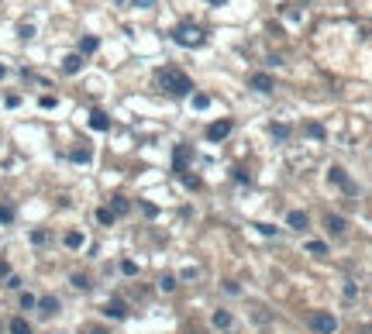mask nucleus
<instances>
[{
  "mask_svg": "<svg viewBox=\"0 0 372 334\" xmlns=\"http://www.w3.org/2000/svg\"><path fill=\"white\" fill-rule=\"evenodd\" d=\"M155 86L166 90V93H172V97H186V93H193V80L186 76L183 69H172V66H166V69L155 72Z\"/></svg>",
  "mask_w": 372,
  "mask_h": 334,
  "instance_id": "nucleus-1",
  "label": "nucleus"
},
{
  "mask_svg": "<svg viewBox=\"0 0 372 334\" xmlns=\"http://www.w3.org/2000/svg\"><path fill=\"white\" fill-rule=\"evenodd\" d=\"M172 38H176L179 45H186V49H200V45L207 42V38H203V31H200L197 24H179Z\"/></svg>",
  "mask_w": 372,
  "mask_h": 334,
  "instance_id": "nucleus-2",
  "label": "nucleus"
},
{
  "mask_svg": "<svg viewBox=\"0 0 372 334\" xmlns=\"http://www.w3.org/2000/svg\"><path fill=\"white\" fill-rule=\"evenodd\" d=\"M310 327L317 331V334H334V331H338V317H334V314H310Z\"/></svg>",
  "mask_w": 372,
  "mask_h": 334,
  "instance_id": "nucleus-3",
  "label": "nucleus"
},
{
  "mask_svg": "<svg viewBox=\"0 0 372 334\" xmlns=\"http://www.w3.org/2000/svg\"><path fill=\"white\" fill-rule=\"evenodd\" d=\"M231 128H235L231 117H220V121H214V124L207 128V138H210V141H224V138L231 134Z\"/></svg>",
  "mask_w": 372,
  "mask_h": 334,
  "instance_id": "nucleus-4",
  "label": "nucleus"
},
{
  "mask_svg": "<svg viewBox=\"0 0 372 334\" xmlns=\"http://www.w3.org/2000/svg\"><path fill=\"white\" fill-rule=\"evenodd\" d=\"M327 179L334 183V186H341L345 193H355V183L345 176V169H341V166H331V169H327Z\"/></svg>",
  "mask_w": 372,
  "mask_h": 334,
  "instance_id": "nucleus-5",
  "label": "nucleus"
},
{
  "mask_svg": "<svg viewBox=\"0 0 372 334\" xmlns=\"http://www.w3.org/2000/svg\"><path fill=\"white\" fill-rule=\"evenodd\" d=\"M248 86H252L255 93H272V90H276L272 76H266V72H252V76H248Z\"/></svg>",
  "mask_w": 372,
  "mask_h": 334,
  "instance_id": "nucleus-6",
  "label": "nucleus"
},
{
  "mask_svg": "<svg viewBox=\"0 0 372 334\" xmlns=\"http://www.w3.org/2000/svg\"><path fill=\"white\" fill-rule=\"evenodd\" d=\"M193 159V148L190 145H176V152H172V166H176V172L183 176L186 172V162Z\"/></svg>",
  "mask_w": 372,
  "mask_h": 334,
  "instance_id": "nucleus-7",
  "label": "nucleus"
},
{
  "mask_svg": "<svg viewBox=\"0 0 372 334\" xmlns=\"http://www.w3.org/2000/svg\"><path fill=\"white\" fill-rule=\"evenodd\" d=\"M307 224H310V217H307L304 210H289V214H286V228H293V231H307Z\"/></svg>",
  "mask_w": 372,
  "mask_h": 334,
  "instance_id": "nucleus-8",
  "label": "nucleus"
},
{
  "mask_svg": "<svg viewBox=\"0 0 372 334\" xmlns=\"http://www.w3.org/2000/svg\"><path fill=\"white\" fill-rule=\"evenodd\" d=\"M103 314L114 317V320H124V317H128V303H124V300H110V303L103 307Z\"/></svg>",
  "mask_w": 372,
  "mask_h": 334,
  "instance_id": "nucleus-9",
  "label": "nucleus"
},
{
  "mask_svg": "<svg viewBox=\"0 0 372 334\" xmlns=\"http://www.w3.org/2000/svg\"><path fill=\"white\" fill-rule=\"evenodd\" d=\"M345 228H348V220L341 214H327V231L331 234H345Z\"/></svg>",
  "mask_w": 372,
  "mask_h": 334,
  "instance_id": "nucleus-10",
  "label": "nucleus"
},
{
  "mask_svg": "<svg viewBox=\"0 0 372 334\" xmlns=\"http://www.w3.org/2000/svg\"><path fill=\"white\" fill-rule=\"evenodd\" d=\"M90 128L93 131H107L110 128V117L103 114V110H90Z\"/></svg>",
  "mask_w": 372,
  "mask_h": 334,
  "instance_id": "nucleus-11",
  "label": "nucleus"
},
{
  "mask_svg": "<svg viewBox=\"0 0 372 334\" xmlns=\"http://www.w3.org/2000/svg\"><path fill=\"white\" fill-rule=\"evenodd\" d=\"M80 69H83V55H66L62 59V72L72 76V72H80Z\"/></svg>",
  "mask_w": 372,
  "mask_h": 334,
  "instance_id": "nucleus-12",
  "label": "nucleus"
},
{
  "mask_svg": "<svg viewBox=\"0 0 372 334\" xmlns=\"http://www.w3.org/2000/svg\"><path fill=\"white\" fill-rule=\"evenodd\" d=\"M100 49V38H97V34H86V38H80V52L83 55H93Z\"/></svg>",
  "mask_w": 372,
  "mask_h": 334,
  "instance_id": "nucleus-13",
  "label": "nucleus"
},
{
  "mask_svg": "<svg viewBox=\"0 0 372 334\" xmlns=\"http://www.w3.org/2000/svg\"><path fill=\"white\" fill-rule=\"evenodd\" d=\"M62 241H66V248L76 251V248H83V241H86V238H83V231H66V238H62Z\"/></svg>",
  "mask_w": 372,
  "mask_h": 334,
  "instance_id": "nucleus-14",
  "label": "nucleus"
},
{
  "mask_svg": "<svg viewBox=\"0 0 372 334\" xmlns=\"http://www.w3.org/2000/svg\"><path fill=\"white\" fill-rule=\"evenodd\" d=\"M38 307H42V314H45V317L59 314V300H55V296H42V300H38Z\"/></svg>",
  "mask_w": 372,
  "mask_h": 334,
  "instance_id": "nucleus-15",
  "label": "nucleus"
},
{
  "mask_svg": "<svg viewBox=\"0 0 372 334\" xmlns=\"http://www.w3.org/2000/svg\"><path fill=\"white\" fill-rule=\"evenodd\" d=\"M11 334H31V324L24 317H11Z\"/></svg>",
  "mask_w": 372,
  "mask_h": 334,
  "instance_id": "nucleus-16",
  "label": "nucleus"
},
{
  "mask_svg": "<svg viewBox=\"0 0 372 334\" xmlns=\"http://www.w3.org/2000/svg\"><path fill=\"white\" fill-rule=\"evenodd\" d=\"M231 320H235V317H231L228 310H217V314H214V327H220V331L231 327Z\"/></svg>",
  "mask_w": 372,
  "mask_h": 334,
  "instance_id": "nucleus-17",
  "label": "nucleus"
},
{
  "mask_svg": "<svg viewBox=\"0 0 372 334\" xmlns=\"http://www.w3.org/2000/svg\"><path fill=\"white\" fill-rule=\"evenodd\" d=\"M128 207H131V203H128L124 197H114V200H110V210H114V217H121V214H128Z\"/></svg>",
  "mask_w": 372,
  "mask_h": 334,
  "instance_id": "nucleus-18",
  "label": "nucleus"
},
{
  "mask_svg": "<svg viewBox=\"0 0 372 334\" xmlns=\"http://www.w3.org/2000/svg\"><path fill=\"white\" fill-rule=\"evenodd\" d=\"M97 220H100V224H114L118 217H114V210H110V207H100V210H97Z\"/></svg>",
  "mask_w": 372,
  "mask_h": 334,
  "instance_id": "nucleus-19",
  "label": "nucleus"
},
{
  "mask_svg": "<svg viewBox=\"0 0 372 334\" xmlns=\"http://www.w3.org/2000/svg\"><path fill=\"white\" fill-rule=\"evenodd\" d=\"M307 251L317 255V258H324V255H327V245H324V241H307Z\"/></svg>",
  "mask_w": 372,
  "mask_h": 334,
  "instance_id": "nucleus-20",
  "label": "nucleus"
},
{
  "mask_svg": "<svg viewBox=\"0 0 372 334\" xmlns=\"http://www.w3.org/2000/svg\"><path fill=\"white\" fill-rule=\"evenodd\" d=\"M159 289H162V293H172V289H176V276H162V279H159Z\"/></svg>",
  "mask_w": 372,
  "mask_h": 334,
  "instance_id": "nucleus-21",
  "label": "nucleus"
},
{
  "mask_svg": "<svg viewBox=\"0 0 372 334\" xmlns=\"http://www.w3.org/2000/svg\"><path fill=\"white\" fill-rule=\"evenodd\" d=\"M11 220H14V210L7 203H0V224H11Z\"/></svg>",
  "mask_w": 372,
  "mask_h": 334,
  "instance_id": "nucleus-22",
  "label": "nucleus"
},
{
  "mask_svg": "<svg viewBox=\"0 0 372 334\" xmlns=\"http://www.w3.org/2000/svg\"><path fill=\"white\" fill-rule=\"evenodd\" d=\"M72 286H76V289H90V279L83 272H76V276H72Z\"/></svg>",
  "mask_w": 372,
  "mask_h": 334,
  "instance_id": "nucleus-23",
  "label": "nucleus"
},
{
  "mask_svg": "<svg viewBox=\"0 0 372 334\" xmlns=\"http://www.w3.org/2000/svg\"><path fill=\"white\" fill-rule=\"evenodd\" d=\"M72 162H90V148H76V152H72Z\"/></svg>",
  "mask_w": 372,
  "mask_h": 334,
  "instance_id": "nucleus-24",
  "label": "nucleus"
},
{
  "mask_svg": "<svg viewBox=\"0 0 372 334\" xmlns=\"http://www.w3.org/2000/svg\"><path fill=\"white\" fill-rule=\"evenodd\" d=\"M193 107H197V110L210 107V97H207V93H197V97H193Z\"/></svg>",
  "mask_w": 372,
  "mask_h": 334,
  "instance_id": "nucleus-25",
  "label": "nucleus"
},
{
  "mask_svg": "<svg viewBox=\"0 0 372 334\" xmlns=\"http://www.w3.org/2000/svg\"><path fill=\"white\" fill-rule=\"evenodd\" d=\"M49 241V231H31V245H45Z\"/></svg>",
  "mask_w": 372,
  "mask_h": 334,
  "instance_id": "nucleus-26",
  "label": "nucleus"
},
{
  "mask_svg": "<svg viewBox=\"0 0 372 334\" xmlns=\"http://www.w3.org/2000/svg\"><path fill=\"white\" fill-rule=\"evenodd\" d=\"M121 272H124V276H138V266H135V262H128V258H124V262H121Z\"/></svg>",
  "mask_w": 372,
  "mask_h": 334,
  "instance_id": "nucleus-27",
  "label": "nucleus"
},
{
  "mask_svg": "<svg viewBox=\"0 0 372 334\" xmlns=\"http://www.w3.org/2000/svg\"><path fill=\"white\" fill-rule=\"evenodd\" d=\"M307 134H310V138H321V141H324V128H321V124H307Z\"/></svg>",
  "mask_w": 372,
  "mask_h": 334,
  "instance_id": "nucleus-28",
  "label": "nucleus"
},
{
  "mask_svg": "<svg viewBox=\"0 0 372 334\" xmlns=\"http://www.w3.org/2000/svg\"><path fill=\"white\" fill-rule=\"evenodd\" d=\"M272 134L283 141V138H289V128H283V124H272Z\"/></svg>",
  "mask_w": 372,
  "mask_h": 334,
  "instance_id": "nucleus-29",
  "label": "nucleus"
},
{
  "mask_svg": "<svg viewBox=\"0 0 372 334\" xmlns=\"http://www.w3.org/2000/svg\"><path fill=\"white\" fill-rule=\"evenodd\" d=\"M17 31H21V38H31V34H34V24H28V21H24Z\"/></svg>",
  "mask_w": 372,
  "mask_h": 334,
  "instance_id": "nucleus-30",
  "label": "nucleus"
},
{
  "mask_svg": "<svg viewBox=\"0 0 372 334\" xmlns=\"http://www.w3.org/2000/svg\"><path fill=\"white\" fill-rule=\"evenodd\" d=\"M183 183H186L190 190H200V179H197V176H183Z\"/></svg>",
  "mask_w": 372,
  "mask_h": 334,
  "instance_id": "nucleus-31",
  "label": "nucleus"
},
{
  "mask_svg": "<svg viewBox=\"0 0 372 334\" xmlns=\"http://www.w3.org/2000/svg\"><path fill=\"white\" fill-rule=\"evenodd\" d=\"M17 103H21L17 93H7V97H4V107H17Z\"/></svg>",
  "mask_w": 372,
  "mask_h": 334,
  "instance_id": "nucleus-32",
  "label": "nucleus"
},
{
  "mask_svg": "<svg viewBox=\"0 0 372 334\" xmlns=\"http://www.w3.org/2000/svg\"><path fill=\"white\" fill-rule=\"evenodd\" d=\"M21 307H24V310H31V307H34V296H31V293H24V296H21Z\"/></svg>",
  "mask_w": 372,
  "mask_h": 334,
  "instance_id": "nucleus-33",
  "label": "nucleus"
},
{
  "mask_svg": "<svg viewBox=\"0 0 372 334\" xmlns=\"http://www.w3.org/2000/svg\"><path fill=\"white\" fill-rule=\"evenodd\" d=\"M258 231H262L266 238H272V234H276V228H272V224H258Z\"/></svg>",
  "mask_w": 372,
  "mask_h": 334,
  "instance_id": "nucleus-34",
  "label": "nucleus"
},
{
  "mask_svg": "<svg viewBox=\"0 0 372 334\" xmlns=\"http://www.w3.org/2000/svg\"><path fill=\"white\" fill-rule=\"evenodd\" d=\"M0 276H11V266L4 262V258H0Z\"/></svg>",
  "mask_w": 372,
  "mask_h": 334,
  "instance_id": "nucleus-35",
  "label": "nucleus"
},
{
  "mask_svg": "<svg viewBox=\"0 0 372 334\" xmlns=\"http://www.w3.org/2000/svg\"><path fill=\"white\" fill-rule=\"evenodd\" d=\"M4 76H7V66H0V80H4Z\"/></svg>",
  "mask_w": 372,
  "mask_h": 334,
  "instance_id": "nucleus-36",
  "label": "nucleus"
},
{
  "mask_svg": "<svg viewBox=\"0 0 372 334\" xmlns=\"http://www.w3.org/2000/svg\"><path fill=\"white\" fill-rule=\"evenodd\" d=\"M210 4H214V7H224V0H210Z\"/></svg>",
  "mask_w": 372,
  "mask_h": 334,
  "instance_id": "nucleus-37",
  "label": "nucleus"
}]
</instances>
